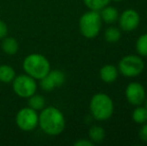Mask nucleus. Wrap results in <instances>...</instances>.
Segmentation results:
<instances>
[{
    "label": "nucleus",
    "instance_id": "15",
    "mask_svg": "<svg viewBox=\"0 0 147 146\" xmlns=\"http://www.w3.org/2000/svg\"><path fill=\"white\" fill-rule=\"evenodd\" d=\"M28 106L34 110H42L45 106V99L43 96L33 94L28 99Z\"/></svg>",
    "mask_w": 147,
    "mask_h": 146
},
{
    "label": "nucleus",
    "instance_id": "2",
    "mask_svg": "<svg viewBox=\"0 0 147 146\" xmlns=\"http://www.w3.org/2000/svg\"><path fill=\"white\" fill-rule=\"evenodd\" d=\"M23 69L34 79H42L50 71V63L45 56L33 53L25 57L23 61Z\"/></svg>",
    "mask_w": 147,
    "mask_h": 146
},
{
    "label": "nucleus",
    "instance_id": "24",
    "mask_svg": "<svg viewBox=\"0 0 147 146\" xmlns=\"http://www.w3.org/2000/svg\"><path fill=\"white\" fill-rule=\"evenodd\" d=\"M145 107L147 108V99H146V102H145Z\"/></svg>",
    "mask_w": 147,
    "mask_h": 146
},
{
    "label": "nucleus",
    "instance_id": "17",
    "mask_svg": "<svg viewBox=\"0 0 147 146\" xmlns=\"http://www.w3.org/2000/svg\"><path fill=\"white\" fill-rule=\"evenodd\" d=\"M132 119L138 124H143L147 122V108L137 107L132 113Z\"/></svg>",
    "mask_w": 147,
    "mask_h": 146
},
{
    "label": "nucleus",
    "instance_id": "3",
    "mask_svg": "<svg viewBox=\"0 0 147 146\" xmlns=\"http://www.w3.org/2000/svg\"><path fill=\"white\" fill-rule=\"evenodd\" d=\"M90 111L96 120H106L113 113V102L108 95L98 93L90 101Z\"/></svg>",
    "mask_w": 147,
    "mask_h": 146
},
{
    "label": "nucleus",
    "instance_id": "10",
    "mask_svg": "<svg viewBox=\"0 0 147 146\" xmlns=\"http://www.w3.org/2000/svg\"><path fill=\"white\" fill-rule=\"evenodd\" d=\"M125 95L132 105H140L145 99V89L141 84L133 82L126 87Z\"/></svg>",
    "mask_w": 147,
    "mask_h": 146
},
{
    "label": "nucleus",
    "instance_id": "4",
    "mask_svg": "<svg viewBox=\"0 0 147 146\" xmlns=\"http://www.w3.org/2000/svg\"><path fill=\"white\" fill-rule=\"evenodd\" d=\"M101 28V17L97 11L86 12L79 20V29L86 38H94L99 34Z\"/></svg>",
    "mask_w": 147,
    "mask_h": 146
},
{
    "label": "nucleus",
    "instance_id": "12",
    "mask_svg": "<svg viewBox=\"0 0 147 146\" xmlns=\"http://www.w3.org/2000/svg\"><path fill=\"white\" fill-rule=\"evenodd\" d=\"M2 50L8 55H13L18 51V42L13 37H7L2 41Z\"/></svg>",
    "mask_w": 147,
    "mask_h": 146
},
{
    "label": "nucleus",
    "instance_id": "20",
    "mask_svg": "<svg viewBox=\"0 0 147 146\" xmlns=\"http://www.w3.org/2000/svg\"><path fill=\"white\" fill-rule=\"evenodd\" d=\"M120 37H121V33H120V31L117 28L111 27V28H108V29L105 31V40H106L107 42L115 43L119 40Z\"/></svg>",
    "mask_w": 147,
    "mask_h": 146
},
{
    "label": "nucleus",
    "instance_id": "9",
    "mask_svg": "<svg viewBox=\"0 0 147 146\" xmlns=\"http://www.w3.org/2000/svg\"><path fill=\"white\" fill-rule=\"evenodd\" d=\"M139 14L133 9H127L121 14L119 18V25L124 31H132L139 25Z\"/></svg>",
    "mask_w": 147,
    "mask_h": 146
},
{
    "label": "nucleus",
    "instance_id": "16",
    "mask_svg": "<svg viewBox=\"0 0 147 146\" xmlns=\"http://www.w3.org/2000/svg\"><path fill=\"white\" fill-rule=\"evenodd\" d=\"M89 137L94 142H100L104 139L105 131L100 126H93L89 130Z\"/></svg>",
    "mask_w": 147,
    "mask_h": 146
},
{
    "label": "nucleus",
    "instance_id": "11",
    "mask_svg": "<svg viewBox=\"0 0 147 146\" xmlns=\"http://www.w3.org/2000/svg\"><path fill=\"white\" fill-rule=\"evenodd\" d=\"M118 76L117 69L113 65H104L100 69V78L105 83H112Z\"/></svg>",
    "mask_w": 147,
    "mask_h": 146
},
{
    "label": "nucleus",
    "instance_id": "25",
    "mask_svg": "<svg viewBox=\"0 0 147 146\" xmlns=\"http://www.w3.org/2000/svg\"><path fill=\"white\" fill-rule=\"evenodd\" d=\"M114 1H121V0H114Z\"/></svg>",
    "mask_w": 147,
    "mask_h": 146
},
{
    "label": "nucleus",
    "instance_id": "19",
    "mask_svg": "<svg viewBox=\"0 0 147 146\" xmlns=\"http://www.w3.org/2000/svg\"><path fill=\"white\" fill-rule=\"evenodd\" d=\"M136 50L141 56L147 57V33L143 34L137 39Z\"/></svg>",
    "mask_w": 147,
    "mask_h": 146
},
{
    "label": "nucleus",
    "instance_id": "21",
    "mask_svg": "<svg viewBox=\"0 0 147 146\" xmlns=\"http://www.w3.org/2000/svg\"><path fill=\"white\" fill-rule=\"evenodd\" d=\"M144 124V123H143ZM139 138L141 139L142 141H145L147 142V123L145 122V124L140 128L139 130Z\"/></svg>",
    "mask_w": 147,
    "mask_h": 146
},
{
    "label": "nucleus",
    "instance_id": "13",
    "mask_svg": "<svg viewBox=\"0 0 147 146\" xmlns=\"http://www.w3.org/2000/svg\"><path fill=\"white\" fill-rule=\"evenodd\" d=\"M15 78V71L9 65H0V81L10 83Z\"/></svg>",
    "mask_w": 147,
    "mask_h": 146
},
{
    "label": "nucleus",
    "instance_id": "7",
    "mask_svg": "<svg viewBox=\"0 0 147 146\" xmlns=\"http://www.w3.org/2000/svg\"><path fill=\"white\" fill-rule=\"evenodd\" d=\"M16 124L23 131H32L38 125V114L30 107L22 108L16 115Z\"/></svg>",
    "mask_w": 147,
    "mask_h": 146
},
{
    "label": "nucleus",
    "instance_id": "22",
    "mask_svg": "<svg viewBox=\"0 0 147 146\" xmlns=\"http://www.w3.org/2000/svg\"><path fill=\"white\" fill-rule=\"evenodd\" d=\"M7 32H8L7 25L2 20H0V39L4 38V37L7 35Z\"/></svg>",
    "mask_w": 147,
    "mask_h": 146
},
{
    "label": "nucleus",
    "instance_id": "23",
    "mask_svg": "<svg viewBox=\"0 0 147 146\" xmlns=\"http://www.w3.org/2000/svg\"><path fill=\"white\" fill-rule=\"evenodd\" d=\"M74 145L75 146H92V142H90V141H88V140H84V139H80V140L76 141V142L74 143Z\"/></svg>",
    "mask_w": 147,
    "mask_h": 146
},
{
    "label": "nucleus",
    "instance_id": "5",
    "mask_svg": "<svg viewBox=\"0 0 147 146\" xmlns=\"http://www.w3.org/2000/svg\"><path fill=\"white\" fill-rule=\"evenodd\" d=\"M13 90L15 94L19 97L29 98L33 94H35L37 89V85L35 79L28 74L19 75L13 79Z\"/></svg>",
    "mask_w": 147,
    "mask_h": 146
},
{
    "label": "nucleus",
    "instance_id": "14",
    "mask_svg": "<svg viewBox=\"0 0 147 146\" xmlns=\"http://www.w3.org/2000/svg\"><path fill=\"white\" fill-rule=\"evenodd\" d=\"M100 17L104 20L106 23H113L117 20L118 18V11L114 7H106L101 9Z\"/></svg>",
    "mask_w": 147,
    "mask_h": 146
},
{
    "label": "nucleus",
    "instance_id": "18",
    "mask_svg": "<svg viewBox=\"0 0 147 146\" xmlns=\"http://www.w3.org/2000/svg\"><path fill=\"white\" fill-rule=\"evenodd\" d=\"M84 4L93 11H98L108 5L110 0H83Z\"/></svg>",
    "mask_w": 147,
    "mask_h": 146
},
{
    "label": "nucleus",
    "instance_id": "1",
    "mask_svg": "<svg viewBox=\"0 0 147 146\" xmlns=\"http://www.w3.org/2000/svg\"><path fill=\"white\" fill-rule=\"evenodd\" d=\"M38 125L48 135H58L65 128V118L59 109L55 107L43 108L38 115Z\"/></svg>",
    "mask_w": 147,
    "mask_h": 146
},
{
    "label": "nucleus",
    "instance_id": "8",
    "mask_svg": "<svg viewBox=\"0 0 147 146\" xmlns=\"http://www.w3.org/2000/svg\"><path fill=\"white\" fill-rule=\"evenodd\" d=\"M40 80V87L44 91H51L65 82V75L60 70H53L49 71V73Z\"/></svg>",
    "mask_w": 147,
    "mask_h": 146
},
{
    "label": "nucleus",
    "instance_id": "6",
    "mask_svg": "<svg viewBox=\"0 0 147 146\" xmlns=\"http://www.w3.org/2000/svg\"><path fill=\"white\" fill-rule=\"evenodd\" d=\"M144 69V62L136 55H127L119 62V70L121 74L127 77L138 76Z\"/></svg>",
    "mask_w": 147,
    "mask_h": 146
}]
</instances>
